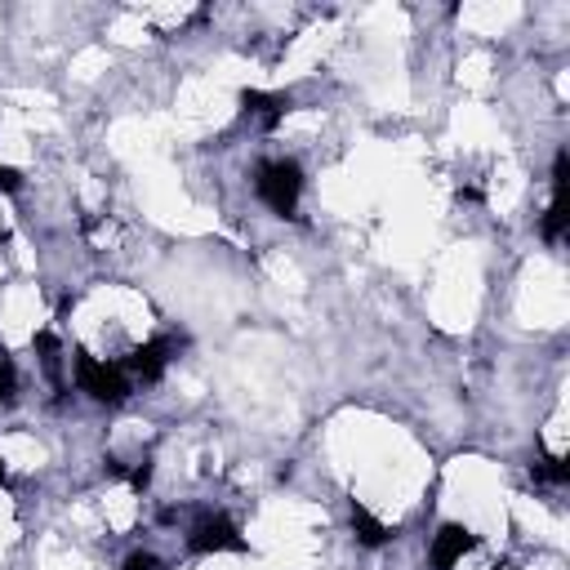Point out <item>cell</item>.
Returning <instances> with one entry per match:
<instances>
[{
	"mask_svg": "<svg viewBox=\"0 0 570 570\" xmlns=\"http://www.w3.org/2000/svg\"><path fill=\"white\" fill-rule=\"evenodd\" d=\"M303 183H307V178H303L298 160H289V156L258 160V169H254V191H258V200H263L272 214H281V218H298Z\"/></svg>",
	"mask_w": 570,
	"mask_h": 570,
	"instance_id": "1",
	"label": "cell"
},
{
	"mask_svg": "<svg viewBox=\"0 0 570 570\" xmlns=\"http://www.w3.org/2000/svg\"><path fill=\"white\" fill-rule=\"evenodd\" d=\"M76 387L102 405H120L129 392H134V379L125 374L120 361H107V356H89L80 352L76 356Z\"/></svg>",
	"mask_w": 570,
	"mask_h": 570,
	"instance_id": "2",
	"label": "cell"
},
{
	"mask_svg": "<svg viewBox=\"0 0 570 570\" xmlns=\"http://www.w3.org/2000/svg\"><path fill=\"white\" fill-rule=\"evenodd\" d=\"M187 548L200 552V557H214V552H245L249 543H245V534H240V525H236L232 517L205 512V517L187 530Z\"/></svg>",
	"mask_w": 570,
	"mask_h": 570,
	"instance_id": "3",
	"label": "cell"
},
{
	"mask_svg": "<svg viewBox=\"0 0 570 570\" xmlns=\"http://www.w3.org/2000/svg\"><path fill=\"white\" fill-rule=\"evenodd\" d=\"M174 356H178V338H174V334H156V338L138 343L120 365H125V374H129L134 383H156V379L169 370Z\"/></svg>",
	"mask_w": 570,
	"mask_h": 570,
	"instance_id": "4",
	"label": "cell"
},
{
	"mask_svg": "<svg viewBox=\"0 0 570 570\" xmlns=\"http://www.w3.org/2000/svg\"><path fill=\"white\" fill-rule=\"evenodd\" d=\"M566 174H570V156H566V147L552 156V174H548V209H543V218H539V236L548 240V245H561V236H566Z\"/></svg>",
	"mask_w": 570,
	"mask_h": 570,
	"instance_id": "5",
	"label": "cell"
},
{
	"mask_svg": "<svg viewBox=\"0 0 570 570\" xmlns=\"http://www.w3.org/2000/svg\"><path fill=\"white\" fill-rule=\"evenodd\" d=\"M481 543H476V534L468 530V525H459V521H445L436 534H432V543H428V566L432 570H454L463 557H472Z\"/></svg>",
	"mask_w": 570,
	"mask_h": 570,
	"instance_id": "6",
	"label": "cell"
},
{
	"mask_svg": "<svg viewBox=\"0 0 570 570\" xmlns=\"http://www.w3.org/2000/svg\"><path fill=\"white\" fill-rule=\"evenodd\" d=\"M289 94H281V89H245L240 94V111L249 116V120H258L263 129H276L281 120H285V111H289Z\"/></svg>",
	"mask_w": 570,
	"mask_h": 570,
	"instance_id": "7",
	"label": "cell"
},
{
	"mask_svg": "<svg viewBox=\"0 0 570 570\" xmlns=\"http://www.w3.org/2000/svg\"><path fill=\"white\" fill-rule=\"evenodd\" d=\"M352 530H356V543L361 548H383V543H392L396 539V530L387 525V521H379L365 503H356L352 499Z\"/></svg>",
	"mask_w": 570,
	"mask_h": 570,
	"instance_id": "8",
	"label": "cell"
},
{
	"mask_svg": "<svg viewBox=\"0 0 570 570\" xmlns=\"http://www.w3.org/2000/svg\"><path fill=\"white\" fill-rule=\"evenodd\" d=\"M530 476H534V481H543V485H566L570 468H566V459H561V454H543V459H534V463H530Z\"/></svg>",
	"mask_w": 570,
	"mask_h": 570,
	"instance_id": "9",
	"label": "cell"
},
{
	"mask_svg": "<svg viewBox=\"0 0 570 570\" xmlns=\"http://www.w3.org/2000/svg\"><path fill=\"white\" fill-rule=\"evenodd\" d=\"M13 392H18V370H13L9 352L0 347V401H13Z\"/></svg>",
	"mask_w": 570,
	"mask_h": 570,
	"instance_id": "10",
	"label": "cell"
},
{
	"mask_svg": "<svg viewBox=\"0 0 570 570\" xmlns=\"http://www.w3.org/2000/svg\"><path fill=\"white\" fill-rule=\"evenodd\" d=\"M125 570H165V566H160L151 552H129V557H125Z\"/></svg>",
	"mask_w": 570,
	"mask_h": 570,
	"instance_id": "11",
	"label": "cell"
},
{
	"mask_svg": "<svg viewBox=\"0 0 570 570\" xmlns=\"http://www.w3.org/2000/svg\"><path fill=\"white\" fill-rule=\"evenodd\" d=\"M0 191H4V196H13V191H22V178H18V169H9V165H0Z\"/></svg>",
	"mask_w": 570,
	"mask_h": 570,
	"instance_id": "12",
	"label": "cell"
},
{
	"mask_svg": "<svg viewBox=\"0 0 570 570\" xmlns=\"http://www.w3.org/2000/svg\"><path fill=\"white\" fill-rule=\"evenodd\" d=\"M0 485H4V459H0Z\"/></svg>",
	"mask_w": 570,
	"mask_h": 570,
	"instance_id": "13",
	"label": "cell"
}]
</instances>
